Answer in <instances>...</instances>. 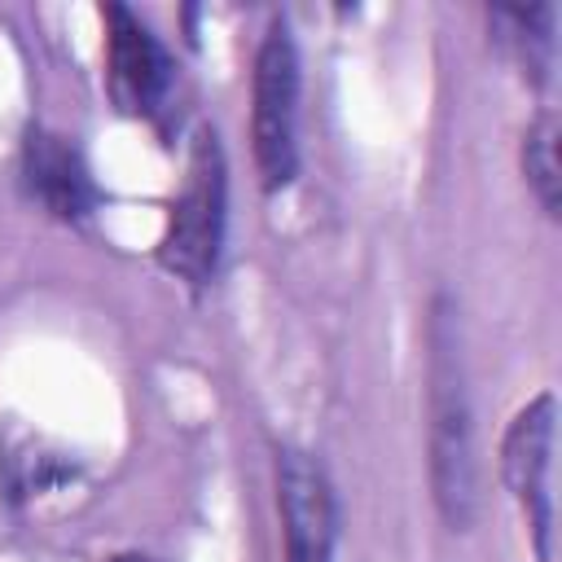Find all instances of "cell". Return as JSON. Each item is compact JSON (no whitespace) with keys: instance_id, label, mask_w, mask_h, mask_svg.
<instances>
[{"instance_id":"obj_1","label":"cell","mask_w":562,"mask_h":562,"mask_svg":"<svg viewBox=\"0 0 562 562\" xmlns=\"http://www.w3.org/2000/svg\"><path fill=\"white\" fill-rule=\"evenodd\" d=\"M430 364H426V448H430V492L452 531H465L479 514V461H474V413L465 391V364L457 347V312L448 299L430 307Z\"/></svg>"},{"instance_id":"obj_2","label":"cell","mask_w":562,"mask_h":562,"mask_svg":"<svg viewBox=\"0 0 562 562\" xmlns=\"http://www.w3.org/2000/svg\"><path fill=\"white\" fill-rule=\"evenodd\" d=\"M224 220H228V162L215 127H198L184 162L180 193L167 215V233L158 241V259L171 277L189 285H206L215 277L224 250Z\"/></svg>"},{"instance_id":"obj_3","label":"cell","mask_w":562,"mask_h":562,"mask_svg":"<svg viewBox=\"0 0 562 562\" xmlns=\"http://www.w3.org/2000/svg\"><path fill=\"white\" fill-rule=\"evenodd\" d=\"M299 48L277 18L255 53L250 83V145L263 189H285L299 171Z\"/></svg>"},{"instance_id":"obj_4","label":"cell","mask_w":562,"mask_h":562,"mask_svg":"<svg viewBox=\"0 0 562 562\" xmlns=\"http://www.w3.org/2000/svg\"><path fill=\"white\" fill-rule=\"evenodd\" d=\"M553 422L558 400L540 391L527 400L501 439V479L536 540V558H553Z\"/></svg>"},{"instance_id":"obj_5","label":"cell","mask_w":562,"mask_h":562,"mask_svg":"<svg viewBox=\"0 0 562 562\" xmlns=\"http://www.w3.org/2000/svg\"><path fill=\"white\" fill-rule=\"evenodd\" d=\"M277 514L285 536V562H334V487L321 461L303 448L277 452Z\"/></svg>"},{"instance_id":"obj_6","label":"cell","mask_w":562,"mask_h":562,"mask_svg":"<svg viewBox=\"0 0 562 562\" xmlns=\"http://www.w3.org/2000/svg\"><path fill=\"white\" fill-rule=\"evenodd\" d=\"M105 83L119 110L149 114L171 83V61L154 31L123 4H105Z\"/></svg>"},{"instance_id":"obj_7","label":"cell","mask_w":562,"mask_h":562,"mask_svg":"<svg viewBox=\"0 0 562 562\" xmlns=\"http://www.w3.org/2000/svg\"><path fill=\"white\" fill-rule=\"evenodd\" d=\"M22 171H26V189L57 215V220H83L97 202L88 167L79 158V149L48 132V127H31L26 145H22Z\"/></svg>"},{"instance_id":"obj_8","label":"cell","mask_w":562,"mask_h":562,"mask_svg":"<svg viewBox=\"0 0 562 562\" xmlns=\"http://www.w3.org/2000/svg\"><path fill=\"white\" fill-rule=\"evenodd\" d=\"M558 136H562V127H558V114H549V110L522 136V176H527V184H531V193H536V202L549 220H558V206H562Z\"/></svg>"},{"instance_id":"obj_9","label":"cell","mask_w":562,"mask_h":562,"mask_svg":"<svg viewBox=\"0 0 562 562\" xmlns=\"http://www.w3.org/2000/svg\"><path fill=\"white\" fill-rule=\"evenodd\" d=\"M492 22L505 26L518 61L531 70V79H544L553 66V9L536 4V9H492Z\"/></svg>"},{"instance_id":"obj_10","label":"cell","mask_w":562,"mask_h":562,"mask_svg":"<svg viewBox=\"0 0 562 562\" xmlns=\"http://www.w3.org/2000/svg\"><path fill=\"white\" fill-rule=\"evenodd\" d=\"M105 562H158V558H149V553H136V549H127V553H114V558H105Z\"/></svg>"}]
</instances>
